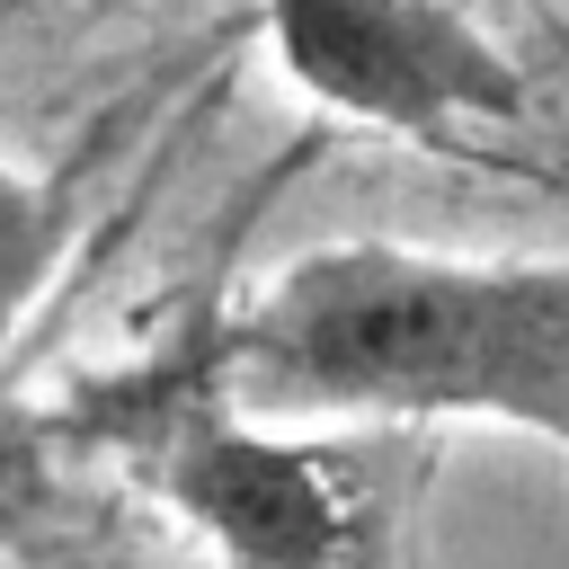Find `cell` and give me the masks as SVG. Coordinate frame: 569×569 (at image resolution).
I'll return each instance as SVG.
<instances>
[{
    "mask_svg": "<svg viewBox=\"0 0 569 569\" xmlns=\"http://www.w3.org/2000/svg\"><path fill=\"white\" fill-rule=\"evenodd\" d=\"M249 418H507L569 400V258H436L329 240L213 338Z\"/></svg>",
    "mask_w": 569,
    "mask_h": 569,
    "instance_id": "cell-1",
    "label": "cell"
},
{
    "mask_svg": "<svg viewBox=\"0 0 569 569\" xmlns=\"http://www.w3.org/2000/svg\"><path fill=\"white\" fill-rule=\"evenodd\" d=\"M276 71L382 133H445V124H507L525 116V71L462 0H267Z\"/></svg>",
    "mask_w": 569,
    "mask_h": 569,
    "instance_id": "cell-2",
    "label": "cell"
},
{
    "mask_svg": "<svg viewBox=\"0 0 569 569\" xmlns=\"http://www.w3.org/2000/svg\"><path fill=\"white\" fill-rule=\"evenodd\" d=\"M160 498L231 560V569H356L365 560V489L356 453L320 436H284L231 400L151 418Z\"/></svg>",
    "mask_w": 569,
    "mask_h": 569,
    "instance_id": "cell-3",
    "label": "cell"
},
{
    "mask_svg": "<svg viewBox=\"0 0 569 569\" xmlns=\"http://www.w3.org/2000/svg\"><path fill=\"white\" fill-rule=\"evenodd\" d=\"M62 249H71V196L27 178L18 160H0V365L27 329V311L44 302Z\"/></svg>",
    "mask_w": 569,
    "mask_h": 569,
    "instance_id": "cell-4",
    "label": "cell"
},
{
    "mask_svg": "<svg viewBox=\"0 0 569 569\" xmlns=\"http://www.w3.org/2000/svg\"><path fill=\"white\" fill-rule=\"evenodd\" d=\"M36 489H44V445L18 409H0V516H18Z\"/></svg>",
    "mask_w": 569,
    "mask_h": 569,
    "instance_id": "cell-5",
    "label": "cell"
},
{
    "mask_svg": "<svg viewBox=\"0 0 569 569\" xmlns=\"http://www.w3.org/2000/svg\"><path fill=\"white\" fill-rule=\"evenodd\" d=\"M533 436H551V445L569 453V400H560V409H542V418H533Z\"/></svg>",
    "mask_w": 569,
    "mask_h": 569,
    "instance_id": "cell-6",
    "label": "cell"
}]
</instances>
